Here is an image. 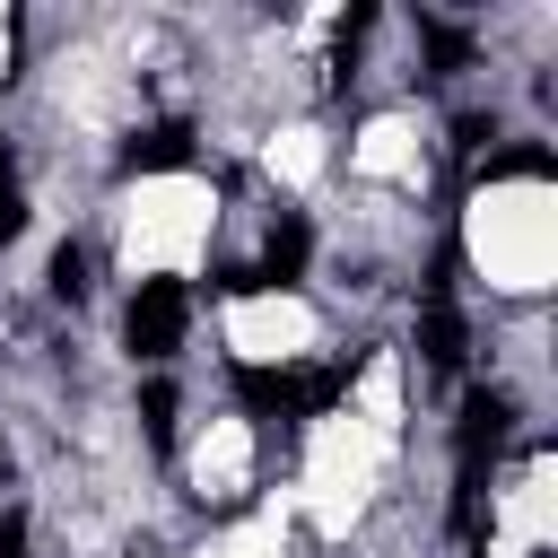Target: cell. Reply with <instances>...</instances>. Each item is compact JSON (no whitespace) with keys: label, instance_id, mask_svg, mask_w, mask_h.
Returning a JSON list of instances; mask_svg holds the SVG:
<instances>
[{"label":"cell","instance_id":"1","mask_svg":"<svg viewBox=\"0 0 558 558\" xmlns=\"http://www.w3.org/2000/svg\"><path fill=\"white\" fill-rule=\"evenodd\" d=\"M183 323H192V296H183V279H140V296H131V357H174L183 349Z\"/></svg>","mask_w":558,"mask_h":558},{"label":"cell","instance_id":"2","mask_svg":"<svg viewBox=\"0 0 558 558\" xmlns=\"http://www.w3.org/2000/svg\"><path fill=\"white\" fill-rule=\"evenodd\" d=\"M418 357L427 366H462V305H453V253L436 262V279H427V305H418Z\"/></svg>","mask_w":558,"mask_h":558},{"label":"cell","instance_id":"3","mask_svg":"<svg viewBox=\"0 0 558 558\" xmlns=\"http://www.w3.org/2000/svg\"><path fill=\"white\" fill-rule=\"evenodd\" d=\"M122 166H131V174H166V166H192V131H183V122H157V131H140V140L122 148Z\"/></svg>","mask_w":558,"mask_h":558},{"label":"cell","instance_id":"4","mask_svg":"<svg viewBox=\"0 0 558 558\" xmlns=\"http://www.w3.org/2000/svg\"><path fill=\"white\" fill-rule=\"evenodd\" d=\"M305 253H314V235H305V218H279V227H270V244H262V270H253V279H262V288H270V279L288 288V279L305 270Z\"/></svg>","mask_w":558,"mask_h":558},{"label":"cell","instance_id":"5","mask_svg":"<svg viewBox=\"0 0 558 558\" xmlns=\"http://www.w3.org/2000/svg\"><path fill=\"white\" fill-rule=\"evenodd\" d=\"M235 392H244V410H262V418H288V375H270V366H244V375H235Z\"/></svg>","mask_w":558,"mask_h":558},{"label":"cell","instance_id":"6","mask_svg":"<svg viewBox=\"0 0 558 558\" xmlns=\"http://www.w3.org/2000/svg\"><path fill=\"white\" fill-rule=\"evenodd\" d=\"M140 418H148V445H166L174 436V384H148L140 392Z\"/></svg>","mask_w":558,"mask_h":558},{"label":"cell","instance_id":"7","mask_svg":"<svg viewBox=\"0 0 558 558\" xmlns=\"http://www.w3.org/2000/svg\"><path fill=\"white\" fill-rule=\"evenodd\" d=\"M52 288H61V296H78V288H87V253H78V244H61V253H52Z\"/></svg>","mask_w":558,"mask_h":558},{"label":"cell","instance_id":"8","mask_svg":"<svg viewBox=\"0 0 558 558\" xmlns=\"http://www.w3.org/2000/svg\"><path fill=\"white\" fill-rule=\"evenodd\" d=\"M17 227H26V209H17L9 192H0V244H17Z\"/></svg>","mask_w":558,"mask_h":558}]
</instances>
